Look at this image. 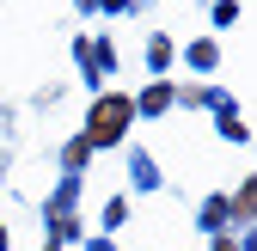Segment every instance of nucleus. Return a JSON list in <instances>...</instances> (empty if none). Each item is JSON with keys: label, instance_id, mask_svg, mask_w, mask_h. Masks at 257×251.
Segmentation results:
<instances>
[{"label": "nucleus", "instance_id": "obj_1", "mask_svg": "<svg viewBox=\"0 0 257 251\" xmlns=\"http://www.w3.org/2000/svg\"><path fill=\"white\" fill-rule=\"evenodd\" d=\"M128 122V98H104L98 110H92V141H116Z\"/></svg>", "mask_w": 257, "mask_h": 251}]
</instances>
